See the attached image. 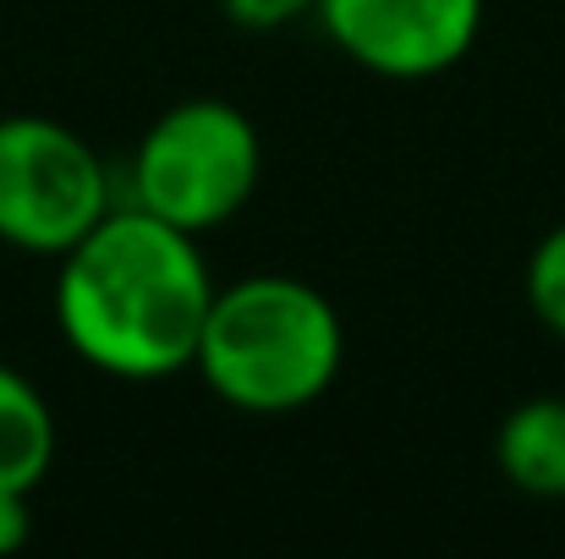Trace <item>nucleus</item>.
I'll return each mask as SVG.
<instances>
[{"instance_id":"5","label":"nucleus","mask_w":565,"mask_h":559,"mask_svg":"<svg viewBox=\"0 0 565 559\" xmlns=\"http://www.w3.org/2000/svg\"><path fill=\"white\" fill-rule=\"evenodd\" d=\"M313 17L352 66L390 83L445 77L483 33V0H319Z\"/></svg>"},{"instance_id":"8","label":"nucleus","mask_w":565,"mask_h":559,"mask_svg":"<svg viewBox=\"0 0 565 559\" xmlns=\"http://www.w3.org/2000/svg\"><path fill=\"white\" fill-rule=\"evenodd\" d=\"M522 291H527L533 319H539L555 341H565V225H555V230L527 252Z\"/></svg>"},{"instance_id":"1","label":"nucleus","mask_w":565,"mask_h":559,"mask_svg":"<svg viewBox=\"0 0 565 559\" xmlns=\"http://www.w3.org/2000/svg\"><path fill=\"white\" fill-rule=\"evenodd\" d=\"M214 280L198 236L116 203L55 269L61 341L110 378H166L192 368Z\"/></svg>"},{"instance_id":"10","label":"nucleus","mask_w":565,"mask_h":559,"mask_svg":"<svg viewBox=\"0 0 565 559\" xmlns=\"http://www.w3.org/2000/svg\"><path fill=\"white\" fill-rule=\"evenodd\" d=\"M33 538V510H28V494H11L0 488V559L22 555Z\"/></svg>"},{"instance_id":"6","label":"nucleus","mask_w":565,"mask_h":559,"mask_svg":"<svg viewBox=\"0 0 565 559\" xmlns=\"http://www.w3.org/2000/svg\"><path fill=\"white\" fill-rule=\"evenodd\" d=\"M494 466L511 488L533 499H565V400H516L494 428Z\"/></svg>"},{"instance_id":"4","label":"nucleus","mask_w":565,"mask_h":559,"mask_svg":"<svg viewBox=\"0 0 565 559\" xmlns=\"http://www.w3.org/2000/svg\"><path fill=\"white\" fill-rule=\"evenodd\" d=\"M116 208L110 165L50 116H0V241L61 258Z\"/></svg>"},{"instance_id":"3","label":"nucleus","mask_w":565,"mask_h":559,"mask_svg":"<svg viewBox=\"0 0 565 559\" xmlns=\"http://www.w3.org/2000/svg\"><path fill=\"white\" fill-rule=\"evenodd\" d=\"M264 176V143L231 99H182L149 121L127 165V203L188 230L231 225Z\"/></svg>"},{"instance_id":"7","label":"nucleus","mask_w":565,"mask_h":559,"mask_svg":"<svg viewBox=\"0 0 565 559\" xmlns=\"http://www.w3.org/2000/svg\"><path fill=\"white\" fill-rule=\"evenodd\" d=\"M55 461V411L28 373L0 363V488L33 494Z\"/></svg>"},{"instance_id":"2","label":"nucleus","mask_w":565,"mask_h":559,"mask_svg":"<svg viewBox=\"0 0 565 559\" xmlns=\"http://www.w3.org/2000/svg\"><path fill=\"white\" fill-rule=\"evenodd\" d=\"M192 368L225 406L286 417L335 389L347 324L319 286L297 275H247L214 286Z\"/></svg>"},{"instance_id":"9","label":"nucleus","mask_w":565,"mask_h":559,"mask_svg":"<svg viewBox=\"0 0 565 559\" xmlns=\"http://www.w3.org/2000/svg\"><path fill=\"white\" fill-rule=\"evenodd\" d=\"M313 6L319 0H220L225 22L242 28V33H280L297 17H313Z\"/></svg>"}]
</instances>
